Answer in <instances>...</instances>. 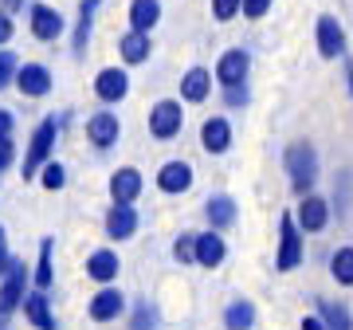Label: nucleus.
<instances>
[{"mask_svg":"<svg viewBox=\"0 0 353 330\" xmlns=\"http://www.w3.org/2000/svg\"><path fill=\"white\" fill-rule=\"evenodd\" d=\"M28 20H32V36L43 39V43H51V39L63 36V16L55 12V8H48V4H32V12H28Z\"/></svg>","mask_w":353,"mask_h":330,"instance_id":"15","label":"nucleus"},{"mask_svg":"<svg viewBox=\"0 0 353 330\" xmlns=\"http://www.w3.org/2000/svg\"><path fill=\"white\" fill-rule=\"evenodd\" d=\"M150 51H153L150 32H138V28H130L126 36L118 39V55H122L130 67H134V64H145V59H150Z\"/></svg>","mask_w":353,"mask_h":330,"instance_id":"23","label":"nucleus"},{"mask_svg":"<svg viewBox=\"0 0 353 330\" xmlns=\"http://www.w3.org/2000/svg\"><path fill=\"white\" fill-rule=\"evenodd\" d=\"M94 8H99V0H83V8H79V28H75V55H83V51H87L90 24H94Z\"/></svg>","mask_w":353,"mask_h":330,"instance_id":"30","label":"nucleus"},{"mask_svg":"<svg viewBox=\"0 0 353 330\" xmlns=\"http://www.w3.org/2000/svg\"><path fill=\"white\" fill-rule=\"evenodd\" d=\"M294 220H299V229H303L306 236H318V232L330 224V201L326 197H318V193L299 197V213H294Z\"/></svg>","mask_w":353,"mask_h":330,"instance_id":"8","label":"nucleus"},{"mask_svg":"<svg viewBox=\"0 0 353 330\" xmlns=\"http://www.w3.org/2000/svg\"><path fill=\"white\" fill-rule=\"evenodd\" d=\"M161 327V315H157V307L150 299H138L134 311H130V330H157Z\"/></svg>","mask_w":353,"mask_h":330,"instance_id":"29","label":"nucleus"},{"mask_svg":"<svg viewBox=\"0 0 353 330\" xmlns=\"http://www.w3.org/2000/svg\"><path fill=\"white\" fill-rule=\"evenodd\" d=\"M55 138H59V122H55V115L43 118L36 126V134H32V142H28V153H24V177H36L39 169L51 162V150H55Z\"/></svg>","mask_w":353,"mask_h":330,"instance_id":"3","label":"nucleus"},{"mask_svg":"<svg viewBox=\"0 0 353 330\" xmlns=\"http://www.w3.org/2000/svg\"><path fill=\"white\" fill-rule=\"evenodd\" d=\"M181 130H185V110H181V102L176 99L153 102V110H150V134L153 138L157 142H173Z\"/></svg>","mask_w":353,"mask_h":330,"instance_id":"4","label":"nucleus"},{"mask_svg":"<svg viewBox=\"0 0 353 330\" xmlns=\"http://www.w3.org/2000/svg\"><path fill=\"white\" fill-rule=\"evenodd\" d=\"M330 280L341 287H353V248L341 244L338 252H330Z\"/></svg>","mask_w":353,"mask_h":330,"instance_id":"26","label":"nucleus"},{"mask_svg":"<svg viewBox=\"0 0 353 330\" xmlns=\"http://www.w3.org/2000/svg\"><path fill=\"white\" fill-rule=\"evenodd\" d=\"M4 4H8V12H16V8H20V4H24V0H4Z\"/></svg>","mask_w":353,"mask_h":330,"instance_id":"43","label":"nucleus"},{"mask_svg":"<svg viewBox=\"0 0 353 330\" xmlns=\"http://www.w3.org/2000/svg\"><path fill=\"white\" fill-rule=\"evenodd\" d=\"M212 71L208 67H189L185 75H181V99L185 102H204L212 95Z\"/></svg>","mask_w":353,"mask_h":330,"instance_id":"22","label":"nucleus"},{"mask_svg":"<svg viewBox=\"0 0 353 330\" xmlns=\"http://www.w3.org/2000/svg\"><path fill=\"white\" fill-rule=\"evenodd\" d=\"M271 8H275V0H243V16L248 20H263Z\"/></svg>","mask_w":353,"mask_h":330,"instance_id":"36","label":"nucleus"},{"mask_svg":"<svg viewBox=\"0 0 353 330\" xmlns=\"http://www.w3.org/2000/svg\"><path fill=\"white\" fill-rule=\"evenodd\" d=\"M283 165H287L290 189L299 193V197L314 193L318 177H322V165H318V150L310 142H290L287 153H283Z\"/></svg>","mask_w":353,"mask_h":330,"instance_id":"1","label":"nucleus"},{"mask_svg":"<svg viewBox=\"0 0 353 330\" xmlns=\"http://www.w3.org/2000/svg\"><path fill=\"white\" fill-rule=\"evenodd\" d=\"M12 32H16V28H12V16H8V12H0V48H4V43L12 39Z\"/></svg>","mask_w":353,"mask_h":330,"instance_id":"39","label":"nucleus"},{"mask_svg":"<svg viewBox=\"0 0 353 330\" xmlns=\"http://www.w3.org/2000/svg\"><path fill=\"white\" fill-rule=\"evenodd\" d=\"M94 95L102 102H122L130 95V75L122 67H102L99 75H94Z\"/></svg>","mask_w":353,"mask_h":330,"instance_id":"14","label":"nucleus"},{"mask_svg":"<svg viewBox=\"0 0 353 330\" xmlns=\"http://www.w3.org/2000/svg\"><path fill=\"white\" fill-rule=\"evenodd\" d=\"M248 71H252V51L243 48H228L220 59H216L212 75L220 87H236V83H248Z\"/></svg>","mask_w":353,"mask_h":330,"instance_id":"6","label":"nucleus"},{"mask_svg":"<svg viewBox=\"0 0 353 330\" xmlns=\"http://www.w3.org/2000/svg\"><path fill=\"white\" fill-rule=\"evenodd\" d=\"M318 315L330 330H353V315L345 303H330V299H318Z\"/></svg>","mask_w":353,"mask_h":330,"instance_id":"27","label":"nucleus"},{"mask_svg":"<svg viewBox=\"0 0 353 330\" xmlns=\"http://www.w3.org/2000/svg\"><path fill=\"white\" fill-rule=\"evenodd\" d=\"M345 79H350V95H353V64H345Z\"/></svg>","mask_w":353,"mask_h":330,"instance_id":"42","label":"nucleus"},{"mask_svg":"<svg viewBox=\"0 0 353 330\" xmlns=\"http://www.w3.org/2000/svg\"><path fill=\"white\" fill-rule=\"evenodd\" d=\"M118 138H122V122H118V115L99 110V115L87 118V142L94 146V150H110Z\"/></svg>","mask_w":353,"mask_h":330,"instance_id":"11","label":"nucleus"},{"mask_svg":"<svg viewBox=\"0 0 353 330\" xmlns=\"http://www.w3.org/2000/svg\"><path fill=\"white\" fill-rule=\"evenodd\" d=\"M303 330H330V327L322 322V315H310V318H303Z\"/></svg>","mask_w":353,"mask_h":330,"instance_id":"41","label":"nucleus"},{"mask_svg":"<svg viewBox=\"0 0 353 330\" xmlns=\"http://www.w3.org/2000/svg\"><path fill=\"white\" fill-rule=\"evenodd\" d=\"M157 20H161V0H134V4H130V28L150 32Z\"/></svg>","mask_w":353,"mask_h":330,"instance_id":"25","label":"nucleus"},{"mask_svg":"<svg viewBox=\"0 0 353 330\" xmlns=\"http://www.w3.org/2000/svg\"><path fill=\"white\" fill-rule=\"evenodd\" d=\"M12 264V255H8V232L0 229V280H4V271Z\"/></svg>","mask_w":353,"mask_h":330,"instance_id":"38","label":"nucleus"},{"mask_svg":"<svg viewBox=\"0 0 353 330\" xmlns=\"http://www.w3.org/2000/svg\"><path fill=\"white\" fill-rule=\"evenodd\" d=\"M12 126H16L12 110H0V138H12Z\"/></svg>","mask_w":353,"mask_h":330,"instance_id":"40","label":"nucleus"},{"mask_svg":"<svg viewBox=\"0 0 353 330\" xmlns=\"http://www.w3.org/2000/svg\"><path fill=\"white\" fill-rule=\"evenodd\" d=\"M51 252H55V240H39V264H36V275H32V280H36V287L39 291H48L51 283H55V267H51Z\"/></svg>","mask_w":353,"mask_h":330,"instance_id":"28","label":"nucleus"},{"mask_svg":"<svg viewBox=\"0 0 353 330\" xmlns=\"http://www.w3.org/2000/svg\"><path fill=\"white\" fill-rule=\"evenodd\" d=\"M12 157H16V146H12V138H0V173L12 165Z\"/></svg>","mask_w":353,"mask_h":330,"instance_id":"37","label":"nucleus"},{"mask_svg":"<svg viewBox=\"0 0 353 330\" xmlns=\"http://www.w3.org/2000/svg\"><path fill=\"white\" fill-rule=\"evenodd\" d=\"M173 260L181 267L185 264H196V232H181L173 240Z\"/></svg>","mask_w":353,"mask_h":330,"instance_id":"31","label":"nucleus"},{"mask_svg":"<svg viewBox=\"0 0 353 330\" xmlns=\"http://www.w3.org/2000/svg\"><path fill=\"white\" fill-rule=\"evenodd\" d=\"M192 181H196V173H192V165L189 162H165L161 169H157V189L169 193V197H181V193H189L192 189Z\"/></svg>","mask_w":353,"mask_h":330,"instance_id":"10","label":"nucleus"},{"mask_svg":"<svg viewBox=\"0 0 353 330\" xmlns=\"http://www.w3.org/2000/svg\"><path fill=\"white\" fill-rule=\"evenodd\" d=\"M0 318H4V315H0Z\"/></svg>","mask_w":353,"mask_h":330,"instance_id":"44","label":"nucleus"},{"mask_svg":"<svg viewBox=\"0 0 353 330\" xmlns=\"http://www.w3.org/2000/svg\"><path fill=\"white\" fill-rule=\"evenodd\" d=\"M138 208L134 204H110V213H106V236L110 240H130L134 232H138Z\"/></svg>","mask_w":353,"mask_h":330,"instance_id":"18","label":"nucleus"},{"mask_svg":"<svg viewBox=\"0 0 353 330\" xmlns=\"http://www.w3.org/2000/svg\"><path fill=\"white\" fill-rule=\"evenodd\" d=\"M314 39H318V55L322 59H341L345 55V28L338 24V16H330V12L318 16Z\"/></svg>","mask_w":353,"mask_h":330,"instance_id":"7","label":"nucleus"},{"mask_svg":"<svg viewBox=\"0 0 353 330\" xmlns=\"http://www.w3.org/2000/svg\"><path fill=\"white\" fill-rule=\"evenodd\" d=\"M141 173L134 165H122V169H114L110 173V201L114 204H134L141 197Z\"/></svg>","mask_w":353,"mask_h":330,"instance_id":"13","label":"nucleus"},{"mask_svg":"<svg viewBox=\"0 0 353 330\" xmlns=\"http://www.w3.org/2000/svg\"><path fill=\"white\" fill-rule=\"evenodd\" d=\"M224 255H228V244H224V236L216 229H208V232H196V264L201 267H220L224 264Z\"/></svg>","mask_w":353,"mask_h":330,"instance_id":"21","label":"nucleus"},{"mask_svg":"<svg viewBox=\"0 0 353 330\" xmlns=\"http://www.w3.org/2000/svg\"><path fill=\"white\" fill-rule=\"evenodd\" d=\"M248 99H252V90H248V83H236V87H224V102L228 106H248Z\"/></svg>","mask_w":353,"mask_h":330,"instance_id":"35","label":"nucleus"},{"mask_svg":"<svg viewBox=\"0 0 353 330\" xmlns=\"http://www.w3.org/2000/svg\"><path fill=\"white\" fill-rule=\"evenodd\" d=\"M39 185H43V189H51V193L63 189V185H67V169L59 162H48L43 169H39Z\"/></svg>","mask_w":353,"mask_h":330,"instance_id":"32","label":"nucleus"},{"mask_svg":"<svg viewBox=\"0 0 353 330\" xmlns=\"http://www.w3.org/2000/svg\"><path fill=\"white\" fill-rule=\"evenodd\" d=\"M240 12H243V0H212V16L220 20V24L236 20Z\"/></svg>","mask_w":353,"mask_h":330,"instance_id":"34","label":"nucleus"},{"mask_svg":"<svg viewBox=\"0 0 353 330\" xmlns=\"http://www.w3.org/2000/svg\"><path fill=\"white\" fill-rule=\"evenodd\" d=\"M16 87H20V95H28V99H43L51 90V71L43 64H20Z\"/></svg>","mask_w":353,"mask_h":330,"instance_id":"17","label":"nucleus"},{"mask_svg":"<svg viewBox=\"0 0 353 330\" xmlns=\"http://www.w3.org/2000/svg\"><path fill=\"white\" fill-rule=\"evenodd\" d=\"M236 216H240V204L232 201L228 193H216V197H208V201H204V220H208V229L224 232V229H232V224H236Z\"/></svg>","mask_w":353,"mask_h":330,"instance_id":"16","label":"nucleus"},{"mask_svg":"<svg viewBox=\"0 0 353 330\" xmlns=\"http://www.w3.org/2000/svg\"><path fill=\"white\" fill-rule=\"evenodd\" d=\"M87 315L94 318V322H118V318L126 315V295L118 291V287H110V283H106L99 295H90Z\"/></svg>","mask_w":353,"mask_h":330,"instance_id":"9","label":"nucleus"},{"mask_svg":"<svg viewBox=\"0 0 353 330\" xmlns=\"http://www.w3.org/2000/svg\"><path fill=\"white\" fill-rule=\"evenodd\" d=\"M118 271H122V260H118V252H114V248H99V252L87 255V275L94 283H102V287L118 280Z\"/></svg>","mask_w":353,"mask_h":330,"instance_id":"19","label":"nucleus"},{"mask_svg":"<svg viewBox=\"0 0 353 330\" xmlns=\"http://www.w3.org/2000/svg\"><path fill=\"white\" fill-rule=\"evenodd\" d=\"M306 232L299 229V220L290 213H283V220H279V252H275V267L279 271H294V267L303 264L306 255V244H303Z\"/></svg>","mask_w":353,"mask_h":330,"instance_id":"2","label":"nucleus"},{"mask_svg":"<svg viewBox=\"0 0 353 330\" xmlns=\"http://www.w3.org/2000/svg\"><path fill=\"white\" fill-rule=\"evenodd\" d=\"M16 71H20V59H16V51L0 48V90H8V83H16Z\"/></svg>","mask_w":353,"mask_h":330,"instance_id":"33","label":"nucleus"},{"mask_svg":"<svg viewBox=\"0 0 353 330\" xmlns=\"http://www.w3.org/2000/svg\"><path fill=\"white\" fill-rule=\"evenodd\" d=\"M255 327V303L252 299H232L224 307V330H252Z\"/></svg>","mask_w":353,"mask_h":330,"instance_id":"24","label":"nucleus"},{"mask_svg":"<svg viewBox=\"0 0 353 330\" xmlns=\"http://www.w3.org/2000/svg\"><path fill=\"white\" fill-rule=\"evenodd\" d=\"M24 318L36 330H55V311H51L48 291H39V287H36V291L24 295Z\"/></svg>","mask_w":353,"mask_h":330,"instance_id":"20","label":"nucleus"},{"mask_svg":"<svg viewBox=\"0 0 353 330\" xmlns=\"http://www.w3.org/2000/svg\"><path fill=\"white\" fill-rule=\"evenodd\" d=\"M28 264L24 260H12L8 271H4V280H0V315H8L16 307H24V295H28Z\"/></svg>","mask_w":353,"mask_h":330,"instance_id":"5","label":"nucleus"},{"mask_svg":"<svg viewBox=\"0 0 353 330\" xmlns=\"http://www.w3.org/2000/svg\"><path fill=\"white\" fill-rule=\"evenodd\" d=\"M201 146H204V153H212V157L228 153V150H232V122H228L224 115L204 118V126H201Z\"/></svg>","mask_w":353,"mask_h":330,"instance_id":"12","label":"nucleus"}]
</instances>
